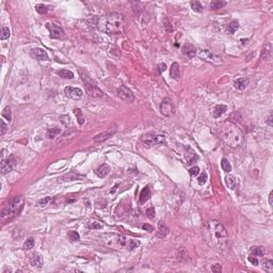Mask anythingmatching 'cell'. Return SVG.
<instances>
[{
  "label": "cell",
  "instance_id": "cell-30",
  "mask_svg": "<svg viewBox=\"0 0 273 273\" xmlns=\"http://www.w3.org/2000/svg\"><path fill=\"white\" fill-rule=\"evenodd\" d=\"M74 113H75L76 117H77L78 123H79L80 125L84 124V116H83L82 111H81L79 108H75V109H74Z\"/></svg>",
  "mask_w": 273,
  "mask_h": 273
},
{
  "label": "cell",
  "instance_id": "cell-19",
  "mask_svg": "<svg viewBox=\"0 0 273 273\" xmlns=\"http://www.w3.org/2000/svg\"><path fill=\"white\" fill-rule=\"evenodd\" d=\"M248 84H249V79L248 78H239V79L235 80V82H234V87L239 91L244 90L248 87Z\"/></svg>",
  "mask_w": 273,
  "mask_h": 273
},
{
  "label": "cell",
  "instance_id": "cell-27",
  "mask_svg": "<svg viewBox=\"0 0 273 273\" xmlns=\"http://www.w3.org/2000/svg\"><path fill=\"white\" fill-rule=\"evenodd\" d=\"M271 56V45L269 43L265 46V48L262 49V59H265V60H268Z\"/></svg>",
  "mask_w": 273,
  "mask_h": 273
},
{
  "label": "cell",
  "instance_id": "cell-38",
  "mask_svg": "<svg viewBox=\"0 0 273 273\" xmlns=\"http://www.w3.org/2000/svg\"><path fill=\"white\" fill-rule=\"evenodd\" d=\"M35 9H36V12L40 14H46L48 12V7L43 3L38 4V6L35 7Z\"/></svg>",
  "mask_w": 273,
  "mask_h": 273
},
{
  "label": "cell",
  "instance_id": "cell-8",
  "mask_svg": "<svg viewBox=\"0 0 273 273\" xmlns=\"http://www.w3.org/2000/svg\"><path fill=\"white\" fill-rule=\"evenodd\" d=\"M196 53H198V56L200 57L201 59H203L206 62L212 63V64H220V63L222 62L218 56L213 55L208 49H200V50L196 51Z\"/></svg>",
  "mask_w": 273,
  "mask_h": 273
},
{
  "label": "cell",
  "instance_id": "cell-21",
  "mask_svg": "<svg viewBox=\"0 0 273 273\" xmlns=\"http://www.w3.org/2000/svg\"><path fill=\"white\" fill-rule=\"evenodd\" d=\"M168 234H169L168 226L164 224L162 221H160V222L158 223V234H157V236H158L159 238H164Z\"/></svg>",
  "mask_w": 273,
  "mask_h": 273
},
{
  "label": "cell",
  "instance_id": "cell-49",
  "mask_svg": "<svg viewBox=\"0 0 273 273\" xmlns=\"http://www.w3.org/2000/svg\"><path fill=\"white\" fill-rule=\"evenodd\" d=\"M77 177H78V175H76L75 172H72V173H70V174H67L66 176H64V178H68L67 180H75Z\"/></svg>",
  "mask_w": 273,
  "mask_h": 273
},
{
  "label": "cell",
  "instance_id": "cell-36",
  "mask_svg": "<svg viewBox=\"0 0 273 273\" xmlns=\"http://www.w3.org/2000/svg\"><path fill=\"white\" fill-rule=\"evenodd\" d=\"M191 8L193 9V11L198 12V13H201L203 11V6H202L200 1H192L191 2Z\"/></svg>",
  "mask_w": 273,
  "mask_h": 273
},
{
  "label": "cell",
  "instance_id": "cell-50",
  "mask_svg": "<svg viewBox=\"0 0 273 273\" xmlns=\"http://www.w3.org/2000/svg\"><path fill=\"white\" fill-rule=\"evenodd\" d=\"M211 270H212L213 272H220L221 270H222V268H221V266L219 264H216V265H213L212 267H211Z\"/></svg>",
  "mask_w": 273,
  "mask_h": 273
},
{
  "label": "cell",
  "instance_id": "cell-17",
  "mask_svg": "<svg viewBox=\"0 0 273 273\" xmlns=\"http://www.w3.org/2000/svg\"><path fill=\"white\" fill-rule=\"evenodd\" d=\"M30 262H31V265H32L33 267L41 268L42 266L44 265L43 256H42L40 253H34V254H32V256H31Z\"/></svg>",
  "mask_w": 273,
  "mask_h": 273
},
{
  "label": "cell",
  "instance_id": "cell-35",
  "mask_svg": "<svg viewBox=\"0 0 273 273\" xmlns=\"http://www.w3.org/2000/svg\"><path fill=\"white\" fill-rule=\"evenodd\" d=\"M10 35H11L10 29L8 28V27H2V28H1V35H0L1 40H7V39L10 38Z\"/></svg>",
  "mask_w": 273,
  "mask_h": 273
},
{
  "label": "cell",
  "instance_id": "cell-18",
  "mask_svg": "<svg viewBox=\"0 0 273 273\" xmlns=\"http://www.w3.org/2000/svg\"><path fill=\"white\" fill-rule=\"evenodd\" d=\"M227 110V107L225 105H217L212 109V116L215 119H219L220 116H222V114H224Z\"/></svg>",
  "mask_w": 273,
  "mask_h": 273
},
{
  "label": "cell",
  "instance_id": "cell-11",
  "mask_svg": "<svg viewBox=\"0 0 273 273\" xmlns=\"http://www.w3.org/2000/svg\"><path fill=\"white\" fill-rule=\"evenodd\" d=\"M117 95H119V97L121 98V99H123L124 102H128V104H130V102H132L134 100V93H132L131 90H129L126 85H122V87H120V89L117 90Z\"/></svg>",
  "mask_w": 273,
  "mask_h": 273
},
{
  "label": "cell",
  "instance_id": "cell-4",
  "mask_svg": "<svg viewBox=\"0 0 273 273\" xmlns=\"http://www.w3.org/2000/svg\"><path fill=\"white\" fill-rule=\"evenodd\" d=\"M102 242L105 247L109 248L112 250H134L140 245V241L132 239V238H127L120 234H114V233H109V234H104L100 236Z\"/></svg>",
  "mask_w": 273,
  "mask_h": 273
},
{
  "label": "cell",
  "instance_id": "cell-13",
  "mask_svg": "<svg viewBox=\"0 0 273 273\" xmlns=\"http://www.w3.org/2000/svg\"><path fill=\"white\" fill-rule=\"evenodd\" d=\"M30 56L32 57V58L35 59V60H39V61H47V60H49L47 51H46L45 49H43V48L36 47V48L31 49Z\"/></svg>",
  "mask_w": 273,
  "mask_h": 273
},
{
  "label": "cell",
  "instance_id": "cell-48",
  "mask_svg": "<svg viewBox=\"0 0 273 273\" xmlns=\"http://www.w3.org/2000/svg\"><path fill=\"white\" fill-rule=\"evenodd\" d=\"M7 129H8V126H7V124L4 123V121L1 120V131H0V134H1V136H3V134H6Z\"/></svg>",
  "mask_w": 273,
  "mask_h": 273
},
{
  "label": "cell",
  "instance_id": "cell-42",
  "mask_svg": "<svg viewBox=\"0 0 273 273\" xmlns=\"http://www.w3.org/2000/svg\"><path fill=\"white\" fill-rule=\"evenodd\" d=\"M89 227L90 228H94V230H99V228L102 227V225L100 224L99 222H97V221H91V222H89Z\"/></svg>",
  "mask_w": 273,
  "mask_h": 273
},
{
  "label": "cell",
  "instance_id": "cell-37",
  "mask_svg": "<svg viewBox=\"0 0 273 273\" xmlns=\"http://www.w3.org/2000/svg\"><path fill=\"white\" fill-rule=\"evenodd\" d=\"M68 238H70L71 241L75 242V241H79L80 236H79V234L76 232V230H71V232L68 233Z\"/></svg>",
  "mask_w": 273,
  "mask_h": 273
},
{
  "label": "cell",
  "instance_id": "cell-31",
  "mask_svg": "<svg viewBox=\"0 0 273 273\" xmlns=\"http://www.w3.org/2000/svg\"><path fill=\"white\" fill-rule=\"evenodd\" d=\"M239 29V23H238L237 20H233L232 23H230V25H228V28H227V31L230 32V34H234L236 32V31Z\"/></svg>",
  "mask_w": 273,
  "mask_h": 273
},
{
  "label": "cell",
  "instance_id": "cell-32",
  "mask_svg": "<svg viewBox=\"0 0 273 273\" xmlns=\"http://www.w3.org/2000/svg\"><path fill=\"white\" fill-rule=\"evenodd\" d=\"M2 116L6 120H8L9 122L12 121V111H11V107H10V106H7L3 109V111H2Z\"/></svg>",
  "mask_w": 273,
  "mask_h": 273
},
{
  "label": "cell",
  "instance_id": "cell-3",
  "mask_svg": "<svg viewBox=\"0 0 273 273\" xmlns=\"http://www.w3.org/2000/svg\"><path fill=\"white\" fill-rule=\"evenodd\" d=\"M219 134H220L221 140L226 145L233 147V148L240 146L243 143V140H244L241 129L235 123L230 122V121H225L221 125L220 129H219Z\"/></svg>",
  "mask_w": 273,
  "mask_h": 273
},
{
  "label": "cell",
  "instance_id": "cell-16",
  "mask_svg": "<svg viewBox=\"0 0 273 273\" xmlns=\"http://www.w3.org/2000/svg\"><path fill=\"white\" fill-rule=\"evenodd\" d=\"M181 51H183L184 55L188 56L189 58H193L194 56L196 55V48L195 46L193 45V44L191 43H186L185 45L183 46V48H181Z\"/></svg>",
  "mask_w": 273,
  "mask_h": 273
},
{
  "label": "cell",
  "instance_id": "cell-15",
  "mask_svg": "<svg viewBox=\"0 0 273 273\" xmlns=\"http://www.w3.org/2000/svg\"><path fill=\"white\" fill-rule=\"evenodd\" d=\"M48 28V30L50 31V36L53 39H60L63 36V34H64V32H63V29L61 28V27L57 26V25L55 24H47L46 25Z\"/></svg>",
  "mask_w": 273,
  "mask_h": 273
},
{
  "label": "cell",
  "instance_id": "cell-40",
  "mask_svg": "<svg viewBox=\"0 0 273 273\" xmlns=\"http://www.w3.org/2000/svg\"><path fill=\"white\" fill-rule=\"evenodd\" d=\"M34 247V239L33 238H28L24 243V249L25 250H30Z\"/></svg>",
  "mask_w": 273,
  "mask_h": 273
},
{
  "label": "cell",
  "instance_id": "cell-47",
  "mask_svg": "<svg viewBox=\"0 0 273 273\" xmlns=\"http://www.w3.org/2000/svg\"><path fill=\"white\" fill-rule=\"evenodd\" d=\"M249 262L252 265H254V266H257L258 265V259L256 258V256H254V255H252V254H251L250 256H249Z\"/></svg>",
  "mask_w": 273,
  "mask_h": 273
},
{
  "label": "cell",
  "instance_id": "cell-51",
  "mask_svg": "<svg viewBox=\"0 0 273 273\" xmlns=\"http://www.w3.org/2000/svg\"><path fill=\"white\" fill-rule=\"evenodd\" d=\"M142 228H143V230H147V232H153L154 230V228H153V226L152 225H149V224H144L143 226H142Z\"/></svg>",
  "mask_w": 273,
  "mask_h": 273
},
{
  "label": "cell",
  "instance_id": "cell-28",
  "mask_svg": "<svg viewBox=\"0 0 273 273\" xmlns=\"http://www.w3.org/2000/svg\"><path fill=\"white\" fill-rule=\"evenodd\" d=\"M60 77L65 78V79H73L74 78V73L71 72V71H66V70H61L59 72H57Z\"/></svg>",
  "mask_w": 273,
  "mask_h": 273
},
{
  "label": "cell",
  "instance_id": "cell-33",
  "mask_svg": "<svg viewBox=\"0 0 273 273\" xmlns=\"http://www.w3.org/2000/svg\"><path fill=\"white\" fill-rule=\"evenodd\" d=\"M226 6V2L225 1H212L210 3V8L212 10H219V9H222L224 8Z\"/></svg>",
  "mask_w": 273,
  "mask_h": 273
},
{
  "label": "cell",
  "instance_id": "cell-23",
  "mask_svg": "<svg viewBox=\"0 0 273 273\" xmlns=\"http://www.w3.org/2000/svg\"><path fill=\"white\" fill-rule=\"evenodd\" d=\"M149 198H151V189L149 187H145L140 193V204H144L146 201H148Z\"/></svg>",
  "mask_w": 273,
  "mask_h": 273
},
{
  "label": "cell",
  "instance_id": "cell-14",
  "mask_svg": "<svg viewBox=\"0 0 273 273\" xmlns=\"http://www.w3.org/2000/svg\"><path fill=\"white\" fill-rule=\"evenodd\" d=\"M115 132H116V128H115V127H110L108 130H106V131L102 132V134H97L96 137H94V141L97 142V143L105 142V141H107L108 139H110L111 137L114 136Z\"/></svg>",
  "mask_w": 273,
  "mask_h": 273
},
{
  "label": "cell",
  "instance_id": "cell-7",
  "mask_svg": "<svg viewBox=\"0 0 273 273\" xmlns=\"http://www.w3.org/2000/svg\"><path fill=\"white\" fill-rule=\"evenodd\" d=\"M83 82H84V87H85V92L88 93L89 96L91 97H102L104 96V92L100 90L97 85L94 84L92 80L90 79L87 76H83Z\"/></svg>",
  "mask_w": 273,
  "mask_h": 273
},
{
  "label": "cell",
  "instance_id": "cell-20",
  "mask_svg": "<svg viewBox=\"0 0 273 273\" xmlns=\"http://www.w3.org/2000/svg\"><path fill=\"white\" fill-rule=\"evenodd\" d=\"M170 75L173 79H179L180 77V70H179V64L177 62H174L173 64L171 65V71H170Z\"/></svg>",
  "mask_w": 273,
  "mask_h": 273
},
{
  "label": "cell",
  "instance_id": "cell-44",
  "mask_svg": "<svg viewBox=\"0 0 273 273\" xmlns=\"http://www.w3.org/2000/svg\"><path fill=\"white\" fill-rule=\"evenodd\" d=\"M189 173H190L192 176L198 175V174H200V168H198V166H193V168H191L190 170H189Z\"/></svg>",
  "mask_w": 273,
  "mask_h": 273
},
{
  "label": "cell",
  "instance_id": "cell-29",
  "mask_svg": "<svg viewBox=\"0 0 273 273\" xmlns=\"http://www.w3.org/2000/svg\"><path fill=\"white\" fill-rule=\"evenodd\" d=\"M221 166H222L223 171L226 172V173H230L232 171V166H230V162L227 160L226 158H222L221 160Z\"/></svg>",
  "mask_w": 273,
  "mask_h": 273
},
{
  "label": "cell",
  "instance_id": "cell-10",
  "mask_svg": "<svg viewBox=\"0 0 273 273\" xmlns=\"http://www.w3.org/2000/svg\"><path fill=\"white\" fill-rule=\"evenodd\" d=\"M16 164H17V160H16V158L13 156V155H10L8 158H6V159L2 157V159H1V172H2V174H7V173H9V172H11L12 170L14 169V166H15Z\"/></svg>",
  "mask_w": 273,
  "mask_h": 273
},
{
  "label": "cell",
  "instance_id": "cell-39",
  "mask_svg": "<svg viewBox=\"0 0 273 273\" xmlns=\"http://www.w3.org/2000/svg\"><path fill=\"white\" fill-rule=\"evenodd\" d=\"M264 269L267 272H272L273 271V262L271 259H268L264 262Z\"/></svg>",
  "mask_w": 273,
  "mask_h": 273
},
{
  "label": "cell",
  "instance_id": "cell-22",
  "mask_svg": "<svg viewBox=\"0 0 273 273\" xmlns=\"http://www.w3.org/2000/svg\"><path fill=\"white\" fill-rule=\"evenodd\" d=\"M109 172H110L109 166H108V164H106V163H104V164H102V166H100L99 168H97V170L95 171V173H96L99 177H102H102L107 176L108 174H109Z\"/></svg>",
  "mask_w": 273,
  "mask_h": 273
},
{
  "label": "cell",
  "instance_id": "cell-9",
  "mask_svg": "<svg viewBox=\"0 0 273 273\" xmlns=\"http://www.w3.org/2000/svg\"><path fill=\"white\" fill-rule=\"evenodd\" d=\"M160 112L166 116H171L175 112V107H174L173 100L170 97H166L160 104Z\"/></svg>",
  "mask_w": 273,
  "mask_h": 273
},
{
  "label": "cell",
  "instance_id": "cell-6",
  "mask_svg": "<svg viewBox=\"0 0 273 273\" xmlns=\"http://www.w3.org/2000/svg\"><path fill=\"white\" fill-rule=\"evenodd\" d=\"M141 141L146 145V146H154L157 144H162L166 143V137L163 134H157L156 132L152 131L148 134H144L142 137Z\"/></svg>",
  "mask_w": 273,
  "mask_h": 273
},
{
  "label": "cell",
  "instance_id": "cell-5",
  "mask_svg": "<svg viewBox=\"0 0 273 273\" xmlns=\"http://www.w3.org/2000/svg\"><path fill=\"white\" fill-rule=\"evenodd\" d=\"M24 206V198L20 195L18 196H14L10 203L7 204L4 206L3 210H2V221L3 222H10L13 218H15L18 212L21 210Z\"/></svg>",
  "mask_w": 273,
  "mask_h": 273
},
{
  "label": "cell",
  "instance_id": "cell-41",
  "mask_svg": "<svg viewBox=\"0 0 273 273\" xmlns=\"http://www.w3.org/2000/svg\"><path fill=\"white\" fill-rule=\"evenodd\" d=\"M59 120L61 121V123H62L64 126H68V125L71 124V117L68 116L67 114H63L61 115L60 117H59Z\"/></svg>",
  "mask_w": 273,
  "mask_h": 273
},
{
  "label": "cell",
  "instance_id": "cell-26",
  "mask_svg": "<svg viewBox=\"0 0 273 273\" xmlns=\"http://www.w3.org/2000/svg\"><path fill=\"white\" fill-rule=\"evenodd\" d=\"M61 134V129L55 127V128L48 129L47 132H46V136H47L48 139H53V138H56L58 134Z\"/></svg>",
  "mask_w": 273,
  "mask_h": 273
},
{
  "label": "cell",
  "instance_id": "cell-45",
  "mask_svg": "<svg viewBox=\"0 0 273 273\" xmlns=\"http://www.w3.org/2000/svg\"><path fill=\"white\" fill-rule=\"evenodd\" d=\"M146 216L148 218H151V219H153L155 217V209H154V207H149V208L146 209Z\"/></svg>",
  "mask_w": 273,
  "mask_h": 273
},
{
  "label": "cell",
  "instance_id": "cell-12",
  "mask_svg": "<svg viewBox=\"0 0 273 273\" xmlns=\"http://www.w3.org/2000/svg\"><path fill=\"white\" fill-rule=\"evenodd\" d=\"M64 94L66 97L72 98V99H79L82 97L83 92L79 88H74V87H66L64 89Z\"/></svg>",
  "mask_w": 273,
  "mask_h": 273
},
{
  "label": "cell",
  "instance_id": "cell-52",
  "mask_svg": "<svg viewBox=\"0 0 273 273\" xmlns=\"http://www.w3.org/2000/svg\"><path fill=\"white\" fill-rule=\"evenodd\" d=\"M50 201H51V198H49V196H48V198H45L44 200L39 202V205H46V204L49 203Z\"/></svg>",
  "mask_w": 273,
  "mask_h": 273
},
{
  "label": "cell",
  "instance_id": "cell-46",
  "mask_svg": "<svg viewBox=\"0 0 273 273\" xmlns=\"http://www.w3.org/2000/svg\"><path fill=\"white\" fill-rule=\"evenodd\" d=\"M198 183L203 185V184H205V183H206V180H207V175H206L205 173H202V174H201V176L198 178Z\"/></svg>",
  "mask_w": 273,
  "mask_h": 273
},
{
  "label": "cell",
  "instance_id": "cell-54",
  "mask_svg": "<svg viewBox=\"0 0 273 273\" xmlns=\"http://www.w3.org/2000/svg\"><path fill=\"white\" fill-rule=\"evenodd\" d=\"M272 200H273V192L271 191V192H270V194H269V204L270 205H273V202H272Z\"/></svg>",
  "mask_w": 273,
  "mask_h": 273
},
{
  "label": "cell",
  "instance_id": "cell-1",
  "mask_svg": "<svg viewBox=\"0 0 273 273\" xmlns=\"http://www.w3.org/2000/svg\"><path fill=\"white\" fill-rule=\"evenodd\" d=\"M204 238L211 248L218 251H223L227 244V233L225 227L216 220L209 221L204 227Z\"/></svg>",
  "mask_w": 273,
  "mask_h": 273
},
{
  "label": "cell",
  "instance_id": "cell-43",
  "mask_svg": "<svg viewBox=\"0 0 273 273\" xmlns=\"http://www.w3.org/2000/svg\"><path fill=\"white\" fill-rule=\"evenodd\" d=\"M164 28H166V30L168 31V32H173V30H174L173 27H172V25L170 24L168 18L164 19Z\"/></svg>",
  "mask_w": 273,
  "mask_h": 273
},
{
  "label": "cell",
  "instance_id": "cell-2",
  "mask_svg": "<svg viewBox=\"0 0 273 273\" xmlns=\"http://www.w3.org/2000/svg\"><path fill=\"white\" fill-rule=\"evenodd\" d=\"M125 26H126L125 17L120 13H109L99 17L97 21L98 29L108 35H123Z\"/></svg>",
  "mask_w": 273,
  "mask_h": 273
},
{
  "label": "cell",
  "instance_id": "cell-53",
  "mask_svg": "<svg viewBox=\"0 0 273 273\" xmlns=\"http://www.w3.org/2000/svg\"><path fill=\"white\" fill-rule=\"evenodd\" d=\"M158 70H159V72H160V73L164 72V71L166 70V65L164 64V63H160V64L158 65Z\"/></svg>",
  "mask_w": 273,
  "mask_h": 273
},
{
  "label": "cell",
  "instance_id": "cell-25",
  "mask_svg": "<svg viewBox=\"0 0 273 273\" xmlns=\"http://www.w3.org/2000/svg\"><path fill=\"white\" fill-rule=\"evenodd\" d=\"M225 183H226V186H227L230 190H234V189H235L236 179L233 175H226L225 176Z\"/></svg>",
  "mask_w": 273,
  "mask_h": 273
},
{
  "label": "cell",
  "instance_id": "cell-34",
  "mask_svg": "<svg viewBox=\"0 0 273 273\" xmlns=\"http://www.w3.org/2000/svg\"><path fill=\"white\" fill-rule=\"evenodd\" d=\"M186 158H187V161H188V164H192L198 160V155L194 153V151L192 149V151H191V154L187 155Z\"/></svg>",
  "mask_w": 273,
  "mask_h": 273
},
{
  "label": "cell",
  "instance_id": "cell-24",
  "mask_svg": "<svg viewBox=\"0 0 273 273\" xmlns=\"http://www.w3.org/2000/svg\"><path fill=\"white\" fill-rule=\"evenodd\" d=\"M251 254L254 255V256L262 257L266 254V250L264 247H254L251 250Z\"/></svg>",
  "mask_w": 273,
  "mask_h": 273
}]
</instances>
